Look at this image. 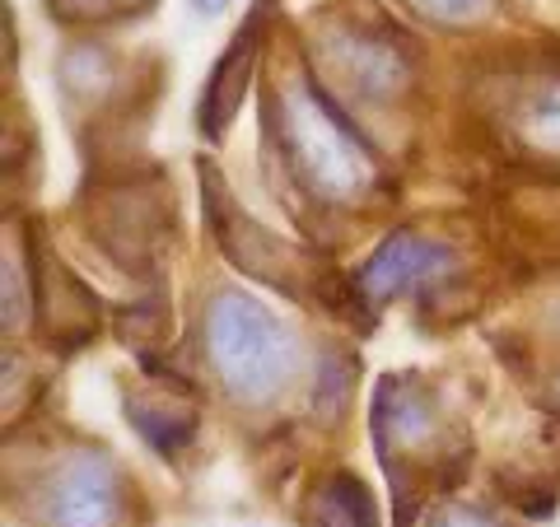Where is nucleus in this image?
<instances>
[{
	"mask_svg": "<svg viewBox=\"0 0 560 527\" xmlns=\"http://www.w3.org/2000/svg\"><path fill=\"white\" fill-rule=\"evenodd\" d=\"M210 360L238 401H267L294 374V341L267 304L248 294H220L206 323Z\"/></svg>",
	"mask_w": 560,
	"mask_h": 527,
	"instance_id": "1",
	"label": "nucleus"
},
{
	"mask_svg": "<svg viewBox=\"0 0 560 527\" xmlns=\"http://www.w3.org/2000/svg\"><path fill=\"white\" fill-rule=\"evenodd\" d=\"M285 145L304 183L327 201H350L374 183L370 150L350 136L346 121L308 84H290L285 94Z\"/></svg>",
	"mask_w": 560,
	"mask_h": 527,
	"instance_id": "2",
	"label": "nucleus"
},
{
	"mask_svg": "<svg viewBox=\"0 0 560 527\" xmlns=\"http://www.w3.org/2000/svg\"><path fill=\"white\" fill-rule=\"evenodd\" d=\"M121 518V485L103 453H75L57 467L47 495L43 523L47 527H117Z\"/></svg>",
	"mask_w": 560,
	"mask_h": 527,
	"instance_id": "3",
	"label": "nucleus"
},
{
	"mask_svg": "<svg viewBox=\"0 0 560 527\" xmlns=\"http://www.w3.org/2000/svg\"><path fill=\"white\" fill-rule=\"evenodd\" d=\"M448 267H453V257H448L444 243L416 238V234H393V238L378 243L370 261H364L360 290L370 298H393V294H407V290H420V285H430V280H440Z\"/></svg>",
	"mask_w": 560,
	"mask_h": 527,
	"instance_id": "4",
	"label": "nucleus"
},
{
	"mask_svg": "<svg viewBox=\"0 0 560 527\" xmlns=\"http://www.w3.org/2000/svg\"><path fill=\"white\" fill-rule=\"evenodd\" d=\"M253 47H257V24L238 28L230 51L215 61V75L206 80L201 94V131L206 136H224V127L234 121L243 94H248V75H253Z\"/></svg>",
	"mask_w": 560,
	"mask_h": 527,
	"instance_id": "5",
	"label": "nucleus"
},
{
	"mask_svg": "<svg viewBox=\"0 0 560 527\" xmlns=\"http://www.w3.org/2000/svg\"><path fill=\"white\" fill-rule=\"evenodd\" d=\"M514 127L533 150L560 154V84H541V90L523 98L514 113Z\"/></svg>",
	"mask_w": 560,
	"mask_h": 527,
	"instance_id": "6",
	"label": "nucleus"
},
{
	"mask_svg": "<svg viewBox=\"0 0 560 527\" xmlns=\"http://www.w3.org/2000/svg\"><path fill=\"white\" fill-rule=\"evenodd\" d=\"M434 527H495V523L481 518V514H471V508H444V514L434 518Z\"/></svg>",
	"mask_w": 560,
	"mask_h": 527,
	"instance_id": "7",
	"label": "nucleus"
},
{
	"mask_svg": "<svg viewBox=\"0 0 560 527\" xmlns=\"http://www.w3.org/2000/svg\"><path fill=\"white\" fill-rule=\"evenodd\" d=\"M224 5H230V0H191V10L197 14H220Z\"/></svg>",
	"mask_w": 560,
	"mask_h": 527,
	"instance_id": "8",
	"label": "nucleus"
}]
</instances>
